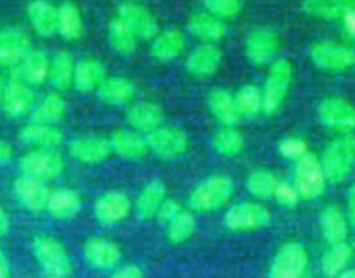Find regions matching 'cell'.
<instances>
[{"label": "cell", "mask_w": 355, "mask_h": 278, "mask_svg": "<svg viewBox=\"0 0 355 278\" xmlns=\"http://www.w3.org/2000/svg\"><path fill=\"white\" fill-rule=\"evenodd\" d=\"M234 195V183L227 176H211L196 186L189 196L193 211L211 212L223 207Z\"/></svg>", "instance_id": "obj_1"}, {"label": "cell", "mask_w": 355, "mask_h": 278, "mask_svg": "<svg viewBox=\"0 0 355 278\" xmlns=\"http://www.w3.org/2000/svg\"><path fill=\"white\" fill-rule=\"evenodd\" d=\"M355 164V138L334 139L322 155L324 176L331 183H341L352 172Z\"/></svg>", "instance_id": "obj_2"}, {"label": "cell", "mask_w": 355, "mask_h": 278, "mask_svg": "<svg viewBox=\"0 0 355 278\" xmlns=\"http://www.w3.org/2000/svg\"><path fill=\"white\" fill-rule=\"evenodd\" d=\"M33 256L51 278H68L71 275V261L60 240L53 237H37L32 243Z\"/></svg>", "instance_id": "obj_3"}, {"label": "cell", "mask_w": 355, "mask_h": 278, "mask_svg": "<svg viewBox=\"0 0 355 278\" xmlns=\"http://www.w3.org/2000/svg\"><path fill=\"white\" fill-rule=\"evenodd\" d=\"M293 82V66L288 59H277L270 68L263 87V111L274 115L284 103Z\"/></svg>", "instance_id": "obj_4"}, {"label": "cell", "mask_w": 355, "mask_h": 278, "mask_svg": "<svg viewBox=\"0 0 355 278\" xmlns=\"http://www.w3.org/2000/svg\"><path fill=\"white\" fill-rule=\"evenodd\" d=\"M326 176H324L320 160L312 154L296 162L295 169V186L303 200H315L326 189Z\"/></svg>", "instance_id": "obj_5"}, {"label": "cell", "mask_w": 355, "mask_h": 278, "mask_svg": "<svg viewBox=\"0 0 355 278\" xmlns=\"http://www.w3.org/2000/svg\"><path fill=\"white\" fill-rule=\"evenodd\" d=\"M145 139L150 151L166 160L182 157L189 150V136L183 129L174 125H160L155 131L148 132Z\"/></svg>", "instance_id": "obj_6"}, {"label": "cell", "mask_w": 355, "mask_h": 278, "mask_svg": "<svg viewBox=\"0 0 355 278\" xmlns=\"http://www.w3.org/2000/svg\"><path fill=\"white\" fill-rule=\"evenodd\" d=\"M310 59L322 72H345L355 64V53L347 46L329 42H317L310 47Z\"/></svg>", "instance_id": "obj_7"}, {"label": "cell", "mask_w": 355, "mask_h": 278, "mask_svg": "<svg viewBox=\"0 0 355 278\" xmlns=\"http://www.w3.org/2000/svg\"><path fill=\"white\" fill-rule=\"evenodd\" d=\"M223 221L232 232H251L270 225L272 214L261 203H239L225 212Z\"/></svg>", "instance_id": "obj_8"}, {"label": "cell", "mask_w": 355, "mask_h": 278, "mask_svg": "<svg viewBox=\"0 0 355 278\" xmlns=\"http://www.w3.org/2000/svg\"><path fill=\"white\" fill-rule=\"evenodd\" d=\"M309 264L306 249L298 242H289L281 247L270 266L268 278H303Z\"/></svg>", "instance_id": "obj_9"}, {"label": "cell", "mask_w": 355, "mask_h": 278, "mask_svg": "<svg viewBox=\"0 0 355 278\" xmlns=\"http://www.w3.org/2000/svg\"><path fill=\"white\" fill-rule=\"evenodd\" d=\"M19 169L25 176L40 179H54L63 172L64 162L54 150H33L19 160Z\"/></svg>", "instance_id": "obj_10"}, {"label": "cell", "mask_w": 355, "mask_h": 278, "mask_svg": "<svg viewBox=\"0 0 355 278\" xmlns=\"http://www.w3.org/2000/svg\"><path fill=\"white\" fill-rule=\"evenodd\" d=\"M319 120L336 131L355 129V106L343 98H326L317 108Z\"/></svg>", "instance_id": "obj_11"}, {"label": "cell", "mask_w": 355, "mask_h": 278, "mask_svg": "<svg viewBox=\"0 0 355 278\" xmlns=\"http://www.w3.org/2000/svg\"><path fill=\"white\" fill-rule=\"evenodd\" d=\"M279 35L272 28H256L245 40V56L256 66L270 63L279 50Z\"/></svg>", "instance_id": "obj_12"}, {"label": "cell", "mask_w": 355, "mask_h": 278, "mask_svg": "<svg viewBox=\"0 0 355 278\" xmlns=\"http://www.w3.org/2000/svg\"><path fill=\"white\" fill-rule=\"evenodd\" d=\"M117 12V18L122 19L139 39L153 40L159 35V23L153 18L152 12L143 6L136 2H122Z\"/></svg>", "instance_id": "obj_13"}, {"label": "cell", "mask_w": 355, "mask_h": 278, "mask_svg": "<svg viewBox=\"0 0 355 278\" xmlns=\"http://www.w3.org/2000/svg\"><path fill=\"white\" fill-rule=\"evenodd\" d=\"M32 50L30 37L21 28L0 30V66L16 68Z\"/></svg>", "instance_id": "obj_14"}, {"label": "cell", "mask_w": 355, "mask_h": 278, "mask_svg": "<svg viewBox=\"0 0 355 278\" xmlns=\"http://www.w3.org/2000/svg\"><path fill=\"white\" fill-rule=\"evenodd\" d=\"M131 200L121 192H108L94 203V218L103 226H114L124 221L131 212Z\"/></svg>", "instance_id": "obj_15"}, {"label": "cell", "mask_w": 355, "mask_h": 278, "mask_svg": "<svg viewBox=\"0 0 355 278\" xmlns=\"http://www.w3.org/2000/svg\"><path fill=\"white\" fill-rule=\"evenodd\" d=\"M16 198L21 202L25 209L32 212H42L47 209L51 192L46 186V183L40 179L30 178V176H19L12 185Z\"/></svg>", "instance_id": "obj_16"}, {"label": "cell", "mask_w": 355, "mask_h": 278, "mask_svg": "<svg viewBox=\"0 0 355 278\" xmlns=\"http://www.w3.org/2000/svg\"><path fill=\"white\" fill-rule=\"evenodd\" d=\"M35 104V94L32 87L23 80L12 79L4 87V96H2V108L6 113L12 118H18L33 110Z\"/></svg>", "instance_id": "obj_17"}, {"label": "cell", "mask_w": 355, "mask_h": 278, "mask_svg": "<svg viewBox=\"0 0 355 278\" xmlns=\"http://www.w3.org/2000/svg\"><path fill=\"white\" fill-rule=\"evenodd\" d=\"M51 61L44 50H30L28 56L16 68H12V79L23 80L30 86H42L49 79Z\"/></svg>", "instance_id": "obj_18"}, {"label": "cell", "mask_w": 355, "mask_h": 278, "mask_svg": "<svg viewBox=\"0 0 355 278\" xmlns=\"http://www.w3.org/2000/svg\"><path fill=\"white\" fill-rule=\"evenodd\" d=\"M84 257L96 270H110V268L117 266L122 257V252L121 247L115 242L94 237V239H89L85 242Z\"/></svg>", "instance_id": "obj_19"}, {"label": "cell", "mask_w": 355, "mask_h": 278, "mask_svg": "<svg viewBox=\"0 0 355 278\" xmlns=\"http://www.w3.org/2000/svg\"><path fill=\"white\" fill-rule=\"evenodd\" d=\"M68 151L82 164H100L112 154L110 141L105 138H77L68 145Z\"/></svg>", "instance_id": "obj_20"}, {"label": "cell", "mask_w": 355, "mask_h": 278, "mask_svg": "<svg viewBox=\"0 0 355 278\" xmlns=\"http://www.w3.org/2000/svg\"><path fill=\"white\" fill-rule=\"evenodd\" d=\"M221 64V50L214 44H202L187 59V72L193 77H209Z\"/></svg>", "instance_id": "obj_21"}, {"label": "cell", "mask_w": 355, "mask_h": 278, "mask_svg": "<svg viewBox=\"0 0 355 278\" xmlns=\"http://www.w3.org/2000/svg\"><path fill=\"white\" fill-rule=\"evenodd\" d=\"M28 21L40 37H53L58 32V8L49 0H32L26 9Z\"/></svg>", "instance_id": "obj_22"}, {"label": "cell", "mask_w": 355, "mask_h": 278, "mask_svg": "<svg viewBox=\"0 0 355 278\" xmlns=\"http://www.w3.org/2000/svg\"><path fill=\"white\" fill-rule=\"evenodd\" d=\"M108 141H110L112 151H115L119 157L129 158V160H139V158L146 157V154L150 151L146 139L132 131H115Z\"/></svg>", "instance_id": "obj_23"}, {"label": "cell", "mask_w": 355, "mask_h": 278, "mask_svg": "<svg viewBox=\"0 0 355 278\" xmlns=\"http://www.w3.org/2000/svg\"><path fill=\"white\" fill-rule=\"evenodd\" d=\"M19 139L30 147H37L40 150H53L63 143V134L54 125L33 124L32 122L21 129Z\"/></svg>", "instance_id": "obj_24"}, {"label": "cell", "mask_w": 355, "mask_h": 278, "mask_svg": "<svg viewBox=\"0 0 355 278\" xmlns=\"http://www.w3.org/2000/svg\"><path fill=\"white\" fill-rule=\"evenodd\" d=\"M187 26H189V32L192 35L204 40L206 44L220 42L227 35V25L221 19L209 15V12H196V15H192Z\"/></svg>", "instance_id": "obj_25"}, {"label": "cell", "mask_w": 355, "mask_h": 278, "mask_svg": "<svg viewBox=\"0 0 355 278\" xmlns=\"http://www.w3.org/2000/svg\"><path fill=\"white\" fill-rule=\"evenodd\" d=\"M164 122V111L159 104L148 103H136L135 106L129 108L128 111V124L131 125L135 131L139 132H152L157 127H160Z\"/></svg>", "instance_id": "obj_26"}, {"label": "cell", "mask_w": 355, "mask_h": 278, "mask_svg": "<svg viewBox=\"0 0 355 278\" xmlns=\"http://www.w3.org/2000/svg\"><path fill=\"white\" fill-rule=\"evenodd\" d=\"M166 185L160 179L150 181L136 198V214H138V218L143 219V221L157 218V212H159L160 205L166 200Z\"/></svg>", "instance_id": "obj_27"}, {"label": "cell", "mask_w": 355, "mask_h": 278, "mask_svg": "<svg viewBox=\"0 0 355 278\" xmlns=\"http://www.w3.org/2000/svg\"><path fill=\"white\" fill-rule=\"evenodd\" d=\"M105 79H107V70L98 59H82L80 63L75 64L73 86L80 93H91L98 89Z\"/></svg>", "instance_id": "obj_28"}, {"label": "cell", "mask_w": 355, "mask_h": 278, "mask_svg": "<svg viewBox=\"0 0 355 278\" xmlns=\"http://www.w3.org/2000/svg\"><path fill=\"white\" fill-rule=\"evenodd\" d=\"M302 9L312 18L340 19L354 11L355 0H303Z\"/></svg>", "instance_id": "obj_29"}, {"label": "cell", "mask_w": 355, "mask_h": 278, "mask_svg": "<svg viewBox=\"0 0 355 278\" xmlns=\"http://www.w3.org/2000/svg\"><path fill=\"white\" fill-rule=\"evenodd\" d=\"M207 106H209L211 113H213L223 125L235 127L242 118L241 115H239L235 98L225 89L211 91L209 96H207Z\"/></svg>", "instance_id": "obj_30"}, {"label": "cell", "mask_w": 355, "mask_h": 278, "mask_svg": "<svg viewBox=\"0 0 355 278\" xmlns=\"http://www.w3.org/2000/svg\"><path fill=\"white\" fill-rule=\"evenodd\" d=\"M98 98L103 103L112 104V106H122V104L129 103L135 98V84L122 77H112V79H105L103 84L98 87Z\"/></svg>", "instance_id": "obj_31"}, {"label": "cell", "mask_w": 355, "mask_h": 278, "mask_svg": "<svg viewBox=\"0 0 355 278\" xmlns=\"http://www.w3.org/2000/svg\"><path fill=\"white\" fill-rule=\"evenodd\" d=\"M185 35L176 28L164 30L162 33L153 39L152 42V56L159 61H171L178 57L185 49Z\"/></svg>", "instance_id": "obj_32"}, {"label": "cell", "mask_w": 355, "mask_h": 278, "mask_svg": "<svg viewBox=\"0 0 355 278\" xmlns=\"http://www.w3.org/2000/svg\"><path fill=\"white\" fill-rule=\"evenodd\" d=\"M82 200L73 189H56L51 193L46 211L54 219H71L80 212Z\"/></svg>", "instance_id": "obj_33"}, {"label": "cell", "mask_w": 355, "mask_h": 278, "mask_svg": "<svg viewBox=\"0 0 355 278\" xmlns=\"http://www.w3.org/2000/svg\"><path fill=\"white\" fill-rule=\"evenodd\" d=\"M320 230L329 245L343 243L348 237V223L336 205L326 207L320 214Z\"/></svg>", "instance_id": "obj_34"}, {"label": "cell", "mask_w": 355, "mask_h": 278, "mask_svg": "<svg viewBox=\"0 0 355 278\" xmlns=\"http://www.w3.org/2000/svg\"><path fill=\"white\" fill-rule=\"evenodd\" d=\"M67 111V103L58 93L47 94L37 106L32 110V122L33 124H46L54 125L63 118Z\"/></svg>", "instance_id": "obj_35"}, {"label": "cell", "mask_w": 355, "mask_h": 278, "mask_svg": "<svg viewBox=\"0 0 355 278\" xmlns=\"http://www.w3.org/2000/svg\"><path fill=\"white\" fill-rule=\"evenodd\" d=\"M75 64L77 63L73 61V56L67 50H60L54 54L53 61H51L49 80L56 89L64 91L73 84Z\"/></svg>", "instance_id": "obj_36"}, {"label": "cell", "mask_w": 355, "mask_h": 278, "mask_svg": "<svg viewBox=\"0 0 355 278\" xmlns=\"http://www.w3.org/2000/svg\"><path fill=\"white\" fill-rule=\"evenodd\" d=\"M352 257V247L347 242L343 243H334L329 249L324 252L322 261H320V268L322 273L327 278H338L348 266Z\"/></svg>", "instance_id": "obj_37"}, {"label": "cell", "mask_w": 355, "mask_h": 278, "mask_svg": "<svg viewBox=\"0 0 355 278\" xmlns=\"http://www.w3.org/2000/svg\"><path fill=\"white\" fill-rule=\"evenodd\" d=\"M58 33L67 40H75L82 33V18L77 6L71 2H63L58 8Z\"/></svg>", "instance_id": "obj_38"}, {"label": "cell", "mask_w": 355, "mask_h": 278, "mask_svg": "<svg viewBox=\"0 0 355 278\" xmlns=\"http://www.w3.org/2000/svg\"><path fill=\"white\" fill-rule=\"evenodd\" d=\"M108 42L114 47L115 53L119 54H132L136 49V35L122 19L115 18L112 19L110 26H108Z\"/></svg>", "instance_id": "obj_39"}, {"label": "cell", "mask_w": 355, "mask_h": 278, "mask_svg": "<svg viewBox=\"0 0 355 278\" xmlns=\"http://www.w3.org/2000/svg\"><path fill=\"white\" fill-rule=\"evenodd\" d=\"M213 148L225 157H235L244 150V138L235 127L225 125L213 136Z\"/></svg>", "instance_id": "obj_40"}, {"label": "cell", "mask_w": 355, "mask_h": 278, "mask_svg": "<svg viewBox=\"0 0 355 278\" xmlns=\"http://www.w3.org/2000/svg\"><path fill=\"white\" fill-rule=\"evenodd\" d=\"M241 117L254 118L263 111V93L256 86H244L235 96Z\"/></svg>", "instance_id": "obj_41"}, {"label": "cell", "mask_w": 355, "mask_h": 278, "mask_svg": "<svg viewBox=\"0 0 355 278\" xmlns=\"http://www.w3.org/2000/svg\"><path fill=\"white\" fill-rule=\"evenodd\" d=\"M279 185V179L275 178L274 172L270 171H254L251 172V176L248 178V192L251 193L256 198H272L275 193V188Z\"/></svg>", "instance_id": "obj_42"}, {"label": "cell", "mask_w": 355, "mask_h": 278, "mask_svg": "<svg viewBox=\"0 0 355 278\" xmlns=\"http://www.w3.org/2000/svg\"><path fill=\"white\" fill-rule=\"evenodd\" d=\"M196 216L189 211H182L167 225V239L173 243H183L196 233Z\"/></svg>", "instance_id": "obj_43"}, {"label": "cell", "mask_w": 355, "mask_h": 278, "mask_svg": "<svg viewBox=\"0 0 355 278\" xmlns=\"http://www.w3.org/2000/svg\"><path fill=\"white\" fill-rule=\"evenodd\" d=\"M206 12L213 15L218 19H234L241 15L242 2L241 0H204Z\"/></svg>", "instance_id": "obj_44"}, {"label": "cell", "mask_w": 355, "mask_h": 278, "mask_svg": "<svg viewBox=\"0 0 355 278\" xmlns=\"http://www.w3.org/2000/svg\"><path fill=\"white\" fill-rule=\"evenodd\" d=\"M279 154L284 158H288V160L298 162L300 158L309 154V148H306V143L303 139L286 138L284 141L279 143Z\"/></svg>", "instance_id": "obj_45"}, {"label": "cell", "mask_w": 355, "mask_h": 278, "mask_svg": "<svg viewBox=\"0 0 355 278\" xmlns=\"http://www.w3.org/2000/svg\"><path fill=\"white\" fill-rule=\"evenodd\" d=\"M274 196L282 207H288V209H293V207H296V205H298L300 200H302V196H300L296 186L289 185V183H286V181H279L277 188H275Z\"/></svg>", "instance_id": "obj_46"}, {"label": "cell", "mask_w": 355, "mask_h": 278, "mask_svg": "<svg viewBox=\"0 0 355 278\" xmlns=\"http://www.w3.org/2000/svg\"><path fill=\"white\" fill-rule=\"evenodd\" d=\"M182 211H183L182 205H180V203L176 202V200L166 198V200H164L162 205H160L159 212H157V219H159L160 225H166L167 226Z\"/></svg>", "instance_id": "obj_47"}, {"label": "cell", "mask_w": 355, "mask_h": 278, "mask_svg": "<svg viewBox=\"0 0 355 278\" xmlns=\"http://www.w3.org/2000/svg\"><path fill=\"white\" fill-rule=\"evenodd\" d=\"M110 278H143V270L136 264H128V266L119 268Z\"/></svg>", "instance_id": "obj_48"}, {"label": "cell", "mask_w": 355, "mask_h": 278, "mask_svg": "<svg viewBox=\"0 0 355 278\" xmlns=\"http://www.w3.org/2000/svg\"><path fill=\"white\" fill-rule=\"evenodd\" d=\"M12 147L8 143V141H4V139H0V165H6L11 162L12 158Z\"/></svg>", "instance_id": "obj_49"}, {"label": "cell", "mask_w": 355, "mask_h": 278, "mask_svg": "<svg viewBox=\"0 0 355 278\" xmlns=\"http://www.w3.org/2000/svg\"><path fill=\"white\" fill-rule=\"evenodd\" d=\"M348 221L355 228V183L348 189Z\"/></svg>", "instance_id": "obj_50"}, {"label": "cell", "mask_w": 355, "mask_h": 278, "mask_svg": "<svg viewBox=\"0 0 355 278\" xmlns=\"http://www.w3.org/2000/svg\"><path fill=\"white\" fill-rule=\"evenodd\" d=\"M9 228H11V219L4 211V207H0V237L8 235Z\"/></svg>", "instance_id": "obj_51"}, {"label": "cell", "mask_w": 355, "mask_h": 278, "mask_svg": "<svg viewBox=\"0 0 355 278\" xmlns=\"http://www.w3.org/2000/svg\"><path fill=\"white\" fill-rule=\"evenodd\" d=\"M9 277V261L6 257L4 250L0 249V278H8Z\"/></svg>", "instance_id": "obj_52"}, {"label": "cell", "mask_w": 355, "mask_h": 278, "mask_svg": "<svg viewBox=\"0 0 355 278\" xmlns=\"http://www.w3.org/2000/svg\"><path fill=\"white\" fill-rule=\"evenodd\" d=\"M345 21H347L348 32H350L352 35H355V9H354V11L348 12L347 16H345Z\"/></svg>", "instance_id": "obj_53"}, {"label": "cell", "mask_w": 355, "mask_h": 278, "mask_svg": "<svg viewBox=\"0 0 355 278\" xmlns=\"http://www.w3.org/2000/svg\"><path fill=\"white\" fill-rule=\"evenodd\" d=\"M338 278H355V270H345Z\"/></svg>", "instance_id": "obj_54"}, {"label": "cell", "mask_w": 355, "mask_h": 278, "mask_svg": "<svg viewBox=\"0 0 355 278\" xmlns=\"http://www.w3.org/2000/svg\"><path fill=\"white\" fill-rule=\"evenodd\" d=\"M4 80H2V77H0V104H2V96H4Z\"/></svg>", "instance_id": "obj_55"}, {"label": "cell", "mask_w": 355, "mask_h": 278, "mask_svg": "<svg viewBox=\"0 0 355 278\" xmlns=\"http://www.w3.org/2000/svg\"><path fill=\"white\" fill-rule=\"evenodd\" d=\"M303 278H306V277H303Z\"/></svg>", "instance_id": "obj_56"}]
</instances>
